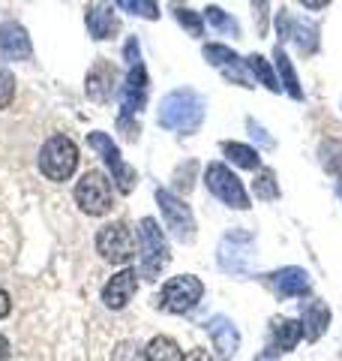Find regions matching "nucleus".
Returning <instances> with one entry per match:
<instances>
[{
  "label": "nucleus",
  "mask_w": 342,
  "mask_h": 361,
  "mask_svg": "<svg viewBox=\"0 0 342 361\" xmlns=\"http://www.w3.org/2000/svg\"><path fill=\"white\" fill-rule=\"evenodd\" d=\"M204 121V103L196 90H171L159 106V127L180 130V133H196Z\"/></svg>",
  "instance_id": "obj_1"
},
{
  "label": "nucleus",
  "mask_w": 342,
  "mask_h": 361,
  "mask_svg": "<svg viewBox=\"0 0 342 361\" xmlns=\"http://www.w3.org/2000/svg\"><path fill=\"white\" fill-rule=\"evenodd\" d=\"M78 166V148L70 135L63 133H54L49 142L39 148V172L54 180V184H61V180H70L72 172Z\"/></svg>",
  "instance_id": "obj_2"
},
{
  "label": "nucleus",
  "mask_w": 342,
  "mask_h": 361,
  "mask_svg": "<svg viewBox=\"0 0 342 361\" xmlns=\"http://www.w3.org/2000/svg\"><path fill=\"white\" fill-rule=\"evenodd\" d=\"M75 202L87 217H102L114 208V190L111 180L99 172V169H87L75 184Z\"/></svg>",
  "instance_id": "obj_3"
},
{
  "label": "nucleus",
  "mask_w": 342,
  "mask_h": 361,
  "mask_svg": "<svg viewBox=\"0 0 342 361\" xmlns=\"http://www.w3.org/2000/svg\"><path fill=\"white\" fill-rule=\"evenodd\" d=\"M96 253L111 265H123L135 256V235L127 223H106L96 232Z\"/></svg>",
  "instance_id": "obj_4"
},
{
  "label": "nucleus",
  "mask_w": 342,
  "mask_h": 361,
  "mask_svg": "<svg viewBox=\"0 0 342 361\" xmlns=\"http://www.w3.org/2000/svg\"><path fill=\"white\" fill-rule=\"evenodd\" d=\"M201 295H204L201 280L192 277V274H180V277H171L168 283L163 286L156 304L163 310H168V313H189L201 301Z\"/></svg>",
  "instance_id": "obj_5"
},
{
  "label": "nucleus",
  "mask_w": 342,
  "mask_h": 361,
  "mask_svg": "<svg viewBox=\"0 0 342 361\" xmlns=\"http://www.w3.org/2000/svg\"><path fill=\"white\" fill-rule=\"evenodd\" d=\"M139 244H141V274L147 280L159 277V268L168 262V241H165V235L159 232L156 220L144 217L139 223Z\"/></svg>",
  "instance_id": "obj_6"
},
{
  "label": "nucleus",
  "mask_w": 342,
  "mask_h": 361,
  "mask_svg": "<svg viewBox=\"0 0 342 361\" xmlns=\"http://www.w3.org/2000/svg\"><path fill=\"white\" fill-rule=\"evenodd\" d=\"M204 184H208L210 193L225 202L228 208H237V211H246L249 208V196L241 184V178H237L232 169H225L222 163H210L208 172H204Z\"/></svg>",
  "instance_id": "obj_7"
},
{
  "label": "nucleus",
  "mask_w": 342,
  "mask_h": 361,
  "mask_svg": "<svg viewBox=\"0 0 342 361\" xmlns=\"http://www.w3.org/2000/svg\"><path fill=\"white\" fill-rule=\"evenodd\" d=\"M156 202H159V211H163V217H165V226L180 241L189 244L196 238V217H192V211L184 199H177L171 190H156Z\"/></svg>",
  "instance_id": "obj_8"
},
{
  "label": "nucleus",
  "mask_w": 342,
  "mask_h": 361,
  "mask_svg": "<svg viewBox=\"0 0 342 361\" xmlns=\"http://www.w3.org/2000/svg\"><path fill=\"white\" fill-rule=\"evenodd\" d=\"M87 145L102 157V160H106V166L111 169L114 180H118L120 193H129V190L135 187V169H129L127 163H123V157L118 151V145L111 142V135H106V133H90L87 135Z\"/></svg>",
  "instance_id": "obj_9"
},
{
  "label": "nucleus",
  "mask_w": 342,
  "mask_h": 361,
  "mask_svg": "<svg viewBox=\"0 0 342 361\" xmlns=\"http://www.w3.org/2000/svg\"><path fill=\"white\" fill-rule=\"evenodd\" d=\"M253 256V235L246 229H232L220 244V265L228 274H246Z\"/></svg>",
  "instance_id": "obj_10"
},
{
  "label": "nucleus",
  "mask_w": 342,
  "mask_h": 361,
  "mask_svg": "<svg viewBox=\"0 0 342 361\" xmlns=\"http://www.w3.org/2000/svg\"><path fill=\"white\" fill-rule=\"evenodd\" d=\"M84 90L94 103H108L114 97V90H118V66H114L108 58H99L94 66H90Z\"/></svg>",
  "instance_id": "obj_11"
},
{
  "label": "nucleus",
  "mask_w": 342,
  "mask_h": 361,
  "mask_svg": "<svg viewBox=\"0 0 342 361\" xmlns=\"http://www.w3.org/2000/svg\"><path fill=\"white\" fill-rule=\"evenodd\" d=\"M84 21H87V33L94 39H111L114 33L120 30V21H118V16H114L108 0H87Z\"/></svg>",
  "instance_id": "obj_12"
},
{
  "label": "nucleus",
  "mask_w": 342,
  "mask_h": 361,
  "mask_svg": "<svg viewBox=\"0 0 342 361\" xmlns=\"http://www.w3.org/2000/svg\"><path fill=\"white\" fill-rule=\"evenodd\" d=\"M0 54L6 61H30V37L18 21H4L0 25Z\"/></svg>",
  "instance_id": "obj_13"
},
{
  "label": "nucleus",
  "mask_w": 342,
  "mask_h": 361,
  "mask_svg": "<svg viewBox=\"0 0 342 361\" xmlns=\"http://www.w3.org/2000/svg\"><path fill=\"white\" fill-rule=\"evenodd\" d=\"M135 277L139 274H135L132 268H127V271H120V274H114L108 283L102 286V301H106L108 310H123L132 301L135 286H139V280Z\"/></svg>",
  "instance_id": "obj_14"
},
{
  "label": "nucleus",
  "mask_w": 342,
  "mask_h": 361,
  "mask_svg": "<svg viewBox=\"0 0 342 361\" xmlns=\"http://www.w3.org/2000/svg\"><path fill=\"white\" fill-rule=\"evenodd\" d=\"M300 337H303V322H298V319H273V322H270L267 355L291 353V349L298 346Z\"/></svg>",
  "instance_id": "obj_15"
},
{
  "label": "nucleus",
  "mask_w": 342,
  "mask_h": 361,
  "mask_svg": "<svg viewBox=\"0 0 342 361\" xmlns=\"http://www.w3.org/2000/svg\"><path fill=\"white\" fill-rule=\"evenodd\" d=\"M270 286L279 298H300L310 292V274L303 268H282L270 274Z\"/></svg>",
  "instance_id": "obj_16"
},
{
  "label": "nucleus",
  "mask_w": 342,
  "mask_h": 361,
  "mask_svg": "<svg viewBox=\"0 0 342 361\" xmlns=\"http://www.w3.org/2000/svg\"><path fill=\"white\" fill-rule=\"evenodd\" d=\"M144 99H147V73H144V63L139 61V63L129 66L127 85H123V111H127V115L141 111Z\"/></svg>",
  "instance_id": "obj_17"
},
{
  "label": "nucleus",
  "mask_w": 342,
  "mask_h": 361,
  "mask_svg": "<svg viewBox=\"0 0 342 361\" xmlns=\"http://www.w3.org/2000/svg\"><path fill=\"white\" fill-rule=\"evenodd\" d=\"M208 329V334L213 337V346H216V355H220L222 361L232 358L237 353V343H241V334H237L234 322H228L225 316H213V319L204 325Z\"/></svg>",
  "instance_id": "obj_18"
},
{
  "label": "nucleus",
  "mask_w": 342,
  "mask_h": 361,
  "mask_svg": "<svg viewBox=\"0 0 342 361\" xmlns=\"http://www.w3.org/2000/svg\"><path fill=\"white\" fill-rule=\"evenodd\" d=\"M204 58H208L213 66H220V70L228 75V78H234L241 87H249V75L241 70V58L228 49V45H204Z\"/></svg>",
  "instance_id": "obj_19"
},
{
  "label": "nucleus",
  "mask_w": 342,
  "mask_h": 361,
  "mask_svg": "<svg viewBox=\"0 0 342 361\" xmlns=\"http://www.w3.org/2000/svg\"><path fill=\"white\" fill-rule=\"evenodd\" d=\"M300 322H303L306 341H318V337L324 334V329L330 325V310H327V304L318 301V298L303 301V307H300Z\"/></svg>",
  "instance_id": "obj_20"
},
{
  "label": "nucleus",
  "mask_w": 342,
  "mask_h": 361,
  "mask_svg": "<svg viewBox=\"0 0 342 361\" xmlns=\"http://www.w3.org/2000/svg\"><path fill=\"white\" fill-rule=\"evenodd\" d=\"M144 358H147V361H186L184 349H180V346L171 341V337H165V334H159V337H153V341L147 343Z\"/></svg>",
  "instance_id": "obj_21"
},
{
  "label": "nucleus",
  "mask_w": 342,
  "mask_h": 361,
  "mask_svg": "<svg viewBox=\"0 0 342 361\" xmlns=\"http://www.w3.org/2000/svg\"><path fill=\"white\" fill-rule=\"evenodd\" d=\"M294 37V42H298V49L303 54H312L318 49V27L312 25V21H298V25H291L289 21V33H285V39Z\"/></svg>",
  "instance_id": "obj_22"
},
{
  "label": "nucleus",
  "mask_w": 342,
  "mask_h": 361,
  "mask_svg": "<svg viewBox=\"0 0 342 361\" xmlns=\"http://www.w3.org/2000/svg\"><path fill=\"white\" fill-rule=\"evenodd\" d=\"M273 61H277V70H279V75H282V82H279V85L289 90L294 99H303V90H300V82H298V73H294V66H291V61H289V54H285L279 45H277V51H273Z\"/></svg>",
  "instance_id": "obj_23"
},
{
  "label": "nucleus",
  "mask_w": 342,
  "mask_h": 361,
  "mask_svg": "<svg viewBox=\"0 0 342 361\" xmlns=\"http://www.w3.org/2000/svg\"><path fill=\"white\" fill-rule=\"evenodd\" d=\"M222 151H225V157H228V160H232L234 166L258 169V163H261L258 151H255V148H249V145H241V142H225V145H222Z\"/></svg>",
  "instance_id": "obj_24"
},
{
  "label": "nucleus",
  "mask_w": 342,
  "mask_h": 361,
  "mask_svg": "<svg viewBox=\"0 0 342 361\" xmlns=\"http://www.w3.org/2000/svg\"><path fill=\"white\" fill-rule=\"evenodd\" d=\"M253 193H255V199H265V202L279 199V180H277V175H273L270 169H261V172L255 175Z\"/></svg>",
  "instance_id": "obj_25"
},
{
  "label": "nucleus",
  "mask_w": 342,
  "mask_h": 361,
  "mask_svg": "<svg viewBox=\"0 0 342 361\" xmlns=\"http://www.w3.org/2000/svg\"><path fill=\"white\" fill-rule=\"evenodd\" d=\"M243 63H246V70L253 73V75H255V78H258V82L265 85V87H270V90H279V78L273 75V70L267 66V61L261 58V54H249V58H246Z\"/></svg>",
  "instance_id": "obj_26"
},
{
  "label": "nucleus",
  "mask_w": 342,
  "mask_h": 361,
  "mask_svg": "<svg viewBox=\"0 0 342 361\" xmlns=\"http://www.w3.org/2000/svg\"><path fill=\"white\" fill-rule=\"evenodd\" d=\"M322 163L330 175L342 178V139H327L322 145Z\"/></svg>",
  "instance_id": "obj_27"
},
{
  "label": "nucleus",
  "mask_w": 342,
  "mask_h": 361,
  "mask_svg": "<svg viewBox=\"0 0 342 361\" xmlns=\"http://www.w3.org/2000/svg\"><path fill=\"white\" fill-rule=\"evenodd\" d=\"M204 18L210 21V25L220 30V33H228V37H241V25L232 18V16H225L220 6H208V13H204Z\"/></svg>",
  "instance_id": "obj_28"
},
{
  "label": "nucleus",
  "mask_w": 342,
  "mask_h": 361,
  "mask_svg": "<svg viewBox=\"0 0 342 361\" xmlns=\"http://www.w3.org/2000/svg\"><path fill=\"white\" fill-rule=\"evenodd\" d=\"M118 6L123 13H132V16H141V18H156L159 16V6L153 0H118Z\"/></svg>",
  "instance_id": "obj_29"
},
{
  "label": "nucleus",
  "mask_w": 342,
  "mask_h": 361,
  "mask_svg": "<svg viewBox=\"0 0 342 361\" xmlns=\"http://www.w3.org/2000/svg\"><path fill=\"white\" fill-rule=\"evenodd\" d=\"M175 16H177V21L184 25L192 37H201L204 33V25H201V18H198V13H192V9H184L180 4H175Z\"/></svg>",
  "instance_id": "obj_30"
},
{
  "label": "nucleus",
  "mask_w": 342,
  "mask_h": 361,
  "mask_svg": "<svg viewBox=\"0 0 342 361\" xmlns=\"http://www.w3.org/2000/svg\"><path fill=\"white\" fill-rule=\"evenodd\" d=\"M13 97H15V75L0 63V109H6L13 103Z\"/></svg>",
  "instance_id": "obj_31"
},
{
  "label": "nucleus",
  "mask_w": 342,
  "mask_h": 361,
  "mask_svg": "<svg viewBox=\"0 0 342 361\" xmlns=\"http://www.w3.org/2000/svg\"><path fill=\"white\" fill-rule=\"evenodd\" d=\"M111 361H141V353H139V346H132V343H120L114 349Z\"/></svg>",
  "instance_id": "obj_32"
},
{
  "label": "nucleus",
  "mask_w": 342,
  "mask_h": 361,
  "mask_svg": "<svg viewBox=\"0 0 342 361\" xmlns=\"http://www.w3.org/2000/svg\"><path fill=\"white\" fill-rule=\"evenodd\" d=\"M118 127H120V133H123V139H129V142L139 139V123H132L127 111H123V115L118 118Z\"/></svg>",
  "instance_id": "obj_33"
},
{
  "label": "nucleus",
  "mask_w": 342,
  "mask_h": 361,
  "mask_svg": "<svg viewBox=\"0 0 342 361\" xmlns=\"http://www.w3.org/2000/svg\"><path fill=\"white\" fill-rule=\"evenodd\" d=\"M123 54H127V63H129V66L139 63V39L132 37V39L127 42V49H123Z\"/></svg>",
  "instance_id": "obj_34"
},
{
  "label": "nucleus",
  "mask_w": 342,
  "mask_h": 361,
  "mask_svg": "<svg viewBox=\"0 0 342 361\" xmlns=\"http://www.w3.org/2000/svg\"><path fill=\"white\" fill-rule=\"evenodd\" d=\"M9 310H13V301H9V295L4 289H0V319H4V316H9Z\"/></svg>",
  "instance_id": "obj_35"
},
{
  "label": "nucleus",
  "mask_w": 342,
  "mask_h": 361,
  "mask_svg": "<svg viewBox=\"0 0 342 361\" xmlns=\"http://www.w3.org/2000/svg\"><path fill=\"white\" fill-rule=\"evenodd\" d=\"M186 361H210V355L204 353V349H192V353L186 355Z\"/></svg>",
  "instance_id": "obj_36"
},
{
  "label": "nucleus",
  "mask_w": 342,
  "mask_h": 361,
  "mask_svg": "<svg viewBox=\"0 0 342 361\" xmlns=\"http://www.w3.org/2000/svg\"><path fill=\"white\" fill-rule=\"evenodd\" d=\"M300 4H303L306 9H324V6L330 4V0H300Z\"/></svg>",
  "instance_id": "obj_37"
},
{
  "label": "nucleus",
  "mask_w": 342,
  "mask_h": 361,
  "mask_svg": "<svg viewBox=\"0 0 342 361\" xmlns=\"http://www.w3.org/2000/svg\"><path fill=\"white\" fill-rule=\"evenodd\" d=\"M6 358H9V341L0 334V361H6Z\"/></svg>",
  "instance_id": "obj_38"
},
{
  "label": "nucleus",
  "mask_w": 342,
  "mask_h": 361,
  "mask_svg": "<svg viewBox=\"0 0 342 361\" xmlns=\"http://www.w3.org/2000/svg\"><path fill=\"white\" fill-rule=\"evenodd\" d=\"M255 361H273V355H267V353H261V355H258Z\"/></svg>",
  "instance_id": "obj_39"
},
{
  "label": "nucleus",
  "mask_w": 342,
  "mask_h": 361,
  "mask_svg": "<svg viewBox=\"0 0 342 361\" xmlns=\"http://www.w3.org/2000/svg\"><path fill=\"white\" fill-rule=\"evenodd\" d=\"M336 193H339V199H342V184H339V187H336Z\"/></svg>",
  "instance_id": "obj_40"
}]
</instances>
